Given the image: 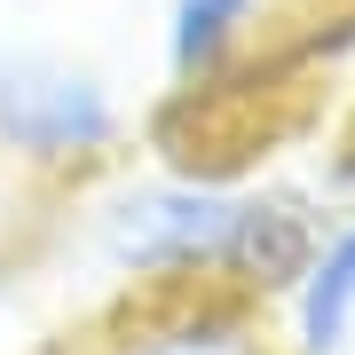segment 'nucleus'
Instances as JSON below:
<instances>
[{
  "label": "nucleus",
  "instance_id": "obj_1",
  "mask_svg": "<svg viewBox=\"0 0 355 355\" xmlns=\"http://www.w3.org/2000/svg\"><path fill=\"white\" fill-rule=\"evenodd\" d=\"M135 142L119 79L55 40H0V166L32 182H103Z\"/></svg>",
  "mask_w": 355,
  "mask_h": 355
},
{
  "label": "nucleus",
  "instance_id": "obj_2",
  "mask_svg": "<svg viewBox=\"0 0 355 355\" xmlns=\"http://www.w3.org/2000/svg\"><path fill=\"white\" fill-rule=\"evenodd\" d=\"M245 221V182L205 174V166H158V174H119L95 198V253L127 292H174L214 284L229 292Z\"/></svg>",
  "mask_w": 355,
  "mask_h": 355
},
{
  "label": "nucleus",
  "instance_id": "obj_3",
  "mask_svg": "<svg viewBox=\"0 0 355 355\" xmlns=\"http://www.w3.org/2000/svg\"><path fill=\"white\" fill-rule=\"evenodd\" d=\"M95 355H284L268 331V308L245 292L174 284V292H127Z\"/></svg>",
  "mask_w": 355,
  "mask_h": 355
},
{
  "label": "nucleus",
  "instance_id": "obj_4",
  "mask_svg": "<svg viewBox=\"0 0 355 355\" xmlns=\"http://www.w3.org/2000/svg\"><path fill=\"white\" fill-rule=\"evenodd\" d=\"M277 0H158V71L174 95H221L253 64Z\"/></svg>",
  "mask_w": 355,
  "mask_h": 355
},
{
  "label": "nucleus",
  "instance_id": "obj_5",
  "mask_svg": "<svg viewBox=\"0 0 355 355\" xmlns=\"http://www.w3.org/2000/svg\"><path fill=\"white\" fill-rule=\"evenodd\" d=\"M284 316V355H355V205L324 221L316 253H308L300 284L277 300Z\"/></svg>",
  "mask_w": 355,
  "mask_h": 355
}]
</instances>
